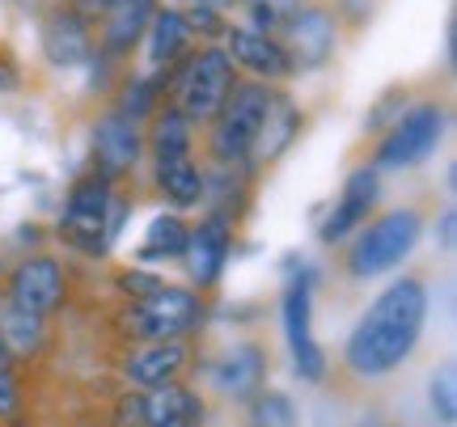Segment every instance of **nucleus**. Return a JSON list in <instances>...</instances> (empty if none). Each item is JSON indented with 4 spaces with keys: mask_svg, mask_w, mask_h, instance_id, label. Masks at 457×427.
Wrapping results in <instances>:
<instances>
[{
    "mask_svg": "<svg viewBox=\"0 0 457 427\" xmlns=\"http://www.w3.org/2000/svg\"><path fill=\"white\" fill-rule=\"evenodd\" d=\"M279 313H284V334H288V351H293L296 373L305 381H322L327 377V360H322V347L313 339V280L310 275H296L288 288H284V300H279Z\"/></svg>",
    "mask_w": 457,
    "mask_h": 427,
    "instance_id": "10",
    "label": "nucleus"
},
{
    "mask_svg": "<svg viewBox=\"0 0 457 427\" xmlns=\"http://www.w3.org/2000/svg\"><path fill=\"white\" fill-rule=\"evenodd\" d=\"M174 72H179V85H174V106H179L195 127L199 123H212L216 111L225 106L228 89L237 85V68H233V60L225 55L220 43L195 47L187 60L174 64Z\"/></svg>",
    "mask_w": 457,
    "mask_h": 427,
    "instance_id": "2",
    "label": "nucleus"
},
{
    "mask_svg": "<svg viewBox=\"0 0 457 427\" xmlns=\"http://www.w3.org/2000/svg\"><path fill=\"white\" fill-rule=\"evenodd\" d=\"M17 77H21V72H17V60L9 55V47L0 43V94H9V89H17Z\"/></svg>",
    "mask_w": 457,
    "mask_h": 427,
    "instance_id": "31",
    "label": "nucleus"
},
{
    "mask_svg": "<svg viewBox=\"0 0 457 427\" xmlns=\"http://www.w3.org/2000/svg\"><path fill=\"white\" fill-rule=\"evenodd\" d=\"M377 191H381V186H377V169H369V165H364V169H356L352 178L343 182L339 203H335V208H330V216L322 220V225H318V237H322L327 246L343 242V237H347V233H352L360 220H364V216L373 212Z\"/></svg>",
    "mask_w": 457,
    "mask_h": 427,
    "instance_id": "15",
    "label": "nucleus"
},
{
    "mask_svg": "<svg viewBox=\"0 0 457 427\" xmlns=\"http://www.w3.org/2000/svg\"><path fill=\"white\" fill-rule=\"evenodd\" d=\"M276 38L284 47V55H288L293 72H310V68H322L335 60V51H339V17L327 4H310L305 0L284 21V30Z\"/></svg>",
    "mask_w": 457,
    "mask_h": 427,
    "instance_id": "7",
    "label": "nucleus"
},
{
    "mask_svg": "<svg viewBox=\"0 0 457 427\" xmlns=\"http://www.w3.org/2000/svg\"><path fill=\"white\" fill-rule=\"evenodd\" d=\"M157 186L174 208H195L204 195V174H199L195 157H179V161H157Z\"/></svg>",
    "mask_w": 457,
    "mask_h": 427,
    "instance_id": "23",
    "label": "nucleus"
},
{
    "mask_svg": "<svg viewBox=\"0 0 457 427\" xmlns=\"http://www.w3.org/2000/svg\"><path fill=\"white\" fill-rule=\"evenodd\" d=\"M301 132V111H296V102L288 94H271V106H267V115L259 123V135H254V144H250V161L259 165H271L276 157L288 152V144L296 140Z\"/></svg>",
    "mask_w": 457,
    "mask_h": 427,
    "instance_id": "20",
    "label": "nucleus"
},
{
    "mask_svg": "<svg viewBox=\"0 0 457 427\" xmlns=\"http://www.w3.org/2000/svg\"><path fill=\"white\" fill-rule=\"evenodd\" d=\"M123 427H199L204 423V402H199L187 385H157V390H140L119 402Z\"/></svg>",
    "mask_w": 457,
    "mask_h": 427,
    "instance_id": "9",
    "label": "nucleus"
},
{
    "mask_svg": "<svg viewBox=\"0 0 457 427\" xmlns=\"http://www.w3.org/2000/svg\"><path fill=\"white\" fill-rule=\"evenodd\" d=\"M60 237L81 254H106V242H111V182L106 174H89L68 191Z\"/></svg>",
    "mask_w": 457,
    "mask_h": 427,
    "instance_id": "5",
    "label": "nucleus"
},
{
    "mask_svg": "<svg viewBox=\"0 0 457 427\" xmlns=\"http://www.w3.org/2000/svg\"><path fill=\"white\" fill-rule=\"evenodd\" d=\"M9 364V343H4V334H0V368Z\"/></svg>",
    "mask_w": 457,
    "mask_h": 427,
    "instance_id": "34",
    "label": "nucleus"
},
{
    "mask_svg": "<svg viewBox=\"0 0 457 427\" xmlns=\"http://www.w3.org/2000/svg\"><path fill=\"white\" fill-rule=\"evenodd\" d=\"M38 43H43V55H47L55 68H77L98 51L94 47V26H89L81 13H72L68 4H60L55 13L43 17Z\"/></svg>",
    "mask_w": 457,
    "mask_h": 427,
    "instance_id": "13",
    "label": "nucleus"
},
{
    "mask_svg": "<svg viewBox=\"0 0 457 427\" xmlns=\"http://www.w3.org/2000/svg\"><path fill=\"white\" fill-rule=\"evenodd\" d=\"M233 4H237V0H179L174 9H216V13H225Z\"/></svg>",
    "mask_w": 457,
    "mask_h": 427,
    "instance_id": "32",
    "label": "nucleus"
},
{
    "mask_svg": "<svg viewBox=\"0 0 457 427\" xmlns=\"http://www.w3.org/2000/svg\"><path fill=\"white\" fill-rule=\"evenodd\" d=\"M420 229H424V220H420L415 208H394V212L377 216L373 225L356 237V246L347 250V275L352 280H373V275L394 271L415 250Z\"/></svg>",
    "mask_w": 457,
    "mask_h": 427,
    "instance_id": "4",
    "label": "nucleus"
},
{
    "mask_svg": "<svg viewBox=\"0 0 457 427\" xmlns=\"http://www.w3.org/2000/svg\"><path fill=\"white\" fill-rule=\"evenodd\" d=\"M220 47H225V55L233 60V68H242V72H250V77H259L262 85L288 81V77H293V64H288V55H284L276 34L250 30V26H225Z\"/></svg>",
    "mask_w": 457,
    "mask_h": 427,
    "instance_id": "11",
    "label": "nucleus"
},
{
    "mask_svg": "<svg viewBox=\"0 0 457 427\" xmlns=\"http://www.w3.org/2000/svg\"><path fill=\"white\" fill-rule=\"evenodd\" d=\"M140 152H145V135L136 127V119L119 115V111H106L98 119V132H94V161L106 178L114 174H128L131 165L140 161Z\"/></svg>",
    "mask_w": 457,
    "mask_h": 427,
    "instance_id": "14",
    "label": "nucleus"
},
{
    "mask_svg": "<svg viewBox=\"0 0 457 427\" xmlns=\"http://www.w3.org/2000/svg\"><path fill=\"white\" fill-rule=\"evenodd\" d=\"M301 4H305V0H237V9L245 13L242 26L262 30V34H279L284 30V21H288Z\"/></svg>",
    "mask_w": 457,
    "mask_h": 427,
    "instance_id": "25",
    "label": "nucleus"
},
{
    "mask_svg": "<svg viewBox=\"0 0 457 427\" xmlns=\"http://www.w3.org/2000/svg\"><path fill=\"white\" fill-rule=\"evenodd\" d=\"M428 317V288L415 275L394 280L386 292L377 296L373 305L364 309V317L356 322L343 360L356 377H386L398 364L407 360L420 334H424Z\"/></svg>",
    "mask_w": 457,
    "mask_h": 427,
    "instance_id": "1",
    "label": "nucleus"
},
{
    "mask_svg": "<svg viewBox=\"0 0 457 427\" xmlns=\"http://www.w3.org/2000/svg\"><path fill=\"white\" fill-rule=\"evenodd\" d=\"M191 246V229L182 225V216L165 212L157 216L145 233V246H140V259H182Z\"/></svg>",
    "mask_w": 457,
    "mask_h": 427,
    "instance_id": "24",
    "label": "nucleus"
},
{
    "mask_svg": "<svg viewBox=\"0 0 457 427\" xmlns=\"http://www.w3.org/2000/svg\"><path fill=\"white\" fill-rule=\"evenodd\" d=\"M119 288L128 296H136V300H145V296H153L162 288V280H157V275H145V271H123V275H119Z\"/></svg>",
    "mask_w": 457,
    "mask_h": 427,
    "instance_id": "30",
    "label": "nucleus"
},
{
    "mask_svg": "<svg viewBox=\"0 0 457 427\" xmlns=\"http://www.w3.org/2000/svg\"><path fill=\"white\" fill-rule=\"evenodd\" d=\"M199 322H204L199 296L187 292V288H165V283L123 313V326H128L136 339H145V343H153V339H182V334H191Z\"/></svg>",
    "mask_w": 457,
    "mask_h": 427,
    "instance_id": "6",
    "label": "nucleus"
},
{
    "mask_svg": "<svg viewBox=\"0 0 457 427\" xmlns=\"http://www.w3.org/2000/svg\"><path fill=\"white\" fill-rule=\"evenodd\" d=\"M254 423L259 427H296V411L284 394H267L254 406Z\"/></svg>",
    "mask_w": 457,
    "mask_h": 427,
    "instance_id": "28",
    "label": "nucleus"
},
{
    "mask_svg": "<svg viewBox=\"0 0 457 427\" xmlns=\"http://www.w3.org/2000/svg\"><path fill=\"white\" fill-rule=\"evenodd\" d=\"M182 21H187V30L191 38H199V47H208V43H220V34H225V13H216V9H179Z\"/></svg>",
    "mask_w": 457,
    "mask_h": 427,
    "instance_id": "27",
    "label": "nucleus"
},
{
    "mask_svg": "<svg viewBox=\"0 0 457 427\" xmlns=\"http://www.w3.org/2000/svg\"><path fill=\"white\" fill-rule=\"evenodd\" d=\"M157 9H162L157 0H111L106 13H102V47L98 51L111 55V60L128 55V51L145 38L148 21H153Z\"/></svg>",
    "mask_w": 457,
    "mask_h": 427,
    "instance_id": "17",
    "label": "nucleus"
},
{
    "mask_svg": "<svg viewBox=\"0 0 457 427\" xmlns=\"http://www.w3.org/2000/svg\"><path fill=\"white\" fill-rule=\"evenodd\" d=\"M140 43H145L148 68H153V72H165V68H174L179 60L191 55V43H195V38H191V30H187V21H182L179 9H157Z\"/></svg>",
    "mask_w": 457,
    "mask_h": 427,
    "instance_id": "21",
    "label": "nucleus"
},
{
    "mask_svg": "<svg viewBox=\"0 0 457 427\" xmlns=\"http://www.w3.org/2000/svg\"><path fill=\"white\" fill-rule=\"evenodd\" d=\"M182 368H187V343L182 339H153V343L131 351L123 373H128V381L136 390H157V385L179 381Z\"/></svg>",
    "mask_w": 457,
    "mask_h": 427,
    "instance_id": "19",
    "label": "nucleus"
},
{
    "mask_svg": "<svg viewBox=\"0 0 457 427\" xmlns=\"http://www.w3.org/2000/svg\"><path fill=\"white\" fill-rule=\"evenodd\" d=\"M4 411H13V377L0 368V415Z\"/></svg>",
    "mask_w": 457,
    "mask_h": 427,
    "instance_id": "33",
    "label": "nucleus"
},
{
    "mask_svg": "<svg viewBox=\"0 0 457 427\" xmlns=\"http://www.w3.org/2000/svg\"><path fill=\"white\" fill-rule=\"evenodd\" d=\"M432 406L441 415V423H453L457 419V385H453V364H445L441 377L432 381Z\"/></svg>",
    "mask_w": 457,
    "mask_h": 427,
    "instance_id": "29",
    "label": "nucleus"
},
{
    "mask_svg": "<svg viewBox=\"0 0 457 427\" xmlns=\"http://www.w3.org/2000/svg\"><path fill=\"white\" fill-rule=\"evenodd\" d=\"M228 246H233V229H228L225 216H208L195 233H191V246H187V267H191V280L199 288H212L220 280V271L228 263Z\"/></svg>",
    "mask_w": 457,
    "mask_h": 427,
    "instance_id": "18",
    "label": "nucleus"
},
{
    "mask_svg": "<svg viewBox=\"0 0 457 427\" xmlns=\"http://www.w3.org/2000/svg\"><path fill=\"white\" fill-rule=\"evenodd\" d=\"M9 300L17 313H34V317H47L60 300H64V267L55 259H26L9 280Z\"/></svg>",
    "mask_w": 457,
    "mask_h": 427,
    "instance_id": "12",
    "label": "nucleus"
},
{
    "mask_svg": "<svg viewBox=\"0 0 457 427\" xmlns=\"http://www.w3.org/2000/svg\"><path fill=\"white\" fill-rule=\"evenodd\" d=\"M445 119L449 115H445L441 102H420V106H411L407 115L394 123V132L381 140L377 165H386V169H407V165L428 161L445 135Z\"/></svg>",
    "mask_w": 457,
    "mask_h": 427,
    "instance_id": "8",
    "label": "nucleus"
},
{
    "mask_svg": "<svg viewBox=\"0 0 457 427\" xmlns=\"http://www.w3.org/2000/svg\"><path fill=\"white\" fill-rule=\"evenodd\" d=\"M262 377H267V356L259 343H237L212 364V385L233 402L259 398Z\"/></svg>",
    "mask_w": 457,
    "mask_h": 427,
    "instance_id": "16",
    "label": "nucleus"
},
{
    "mask_svg": "<svg viewBox=\"0 0 457 427\" xmlns=\"http://www.w3.org/2000/svg\"><path fill=\"white\" fill-rule=\"evenodd\" d=\"M157 94H162V77H131L123 85V102L114 111L128 119H148L157 111Z\"/></svg>",
    "mask_w": 457,
    "mask_h": 427,
    "instance_id": "26",
    "label": "nucleus"
},
{
    "mask_svg": "<svg viewBox=\"0 0 457 427\" xmlns=\"http://www.w3.org/2000/svg\"><path fill=\"white\" fill-rule=\"evenodd\" d=\"M271 94L276 89L262 81H237L228 89V98L216 111V119L204 123L208 127V152H212V161H220V165L250 161V144H254L259 123L267 115V106H271Z\"/></svg>",
    "mask_w": 457,
    "mask_h": 427,
    "instance_id": "3",
    "label": "nucleus"
},
{
    "mask_svg": "<svg viewBox=\"0 0 457 427\" xmlns=\"http://www.w3.org/2000/svg\"><path fill=\"white\" fill-rule=\"evenodd\" d=\"M145 148H153V161L191 157V148H195V123L182 115L179 106L153 111V127H148V135H145Z\"/></svg>",
    "mask_w": 457,
    "mask_h": 427,
    "instance_id": "22",
    "label": "nucleus"
}]
</instances>
